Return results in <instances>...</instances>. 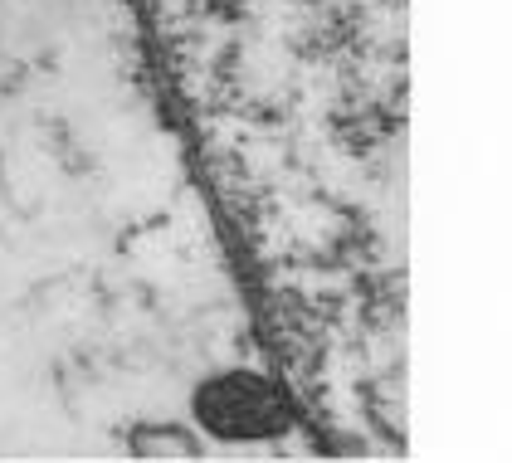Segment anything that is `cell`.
Segmentation results:
<instances>
[{
    "instance_id": "1",
    "label": "cell",
    "mask_w": 512,
    "mask_h": 463,
    "mask_svg": "<svg viewBox=\"0 0 512 463\" xmlns=\"http://www.w3.org/2000/svg\"><path fill=\"white\" fill-rule=\"evenodd\" d=\"M200 420L205 429H215V434H225V439H269L278 429L288 425V415H283V405H278V395L264 381H254V376H220V381H210V386L200 390Z\"/></svg>"
}]
</instances>
